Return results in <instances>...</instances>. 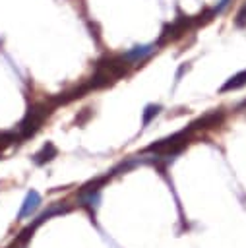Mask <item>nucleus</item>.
<instances>
[{
  "label": "nucleus",
  "mask_w": 246,
  "mask_h": 248,
  "mask_svg": "<svg viewBox=\"0 0 246 248\" xmlns=\"http://www.w3.org/2000/svg\"><path fill=\"white\" fill-rule=\"evenodd\" d=\"M244 105H246V101H244Z\"/></svg>",
  "instance_id": "13"
},
{
  "label": "nucleus",
  "mask_w": 246,
  "mask_h": 248,
  "mask_svg": "<svg viewBox=\"0 0 246 248\" xmlns=\"http://www.w3.org/2000/svg\"><path fill=\"white\" fill-rule=\"evenodd\" d=\"M56 147L52 145V143H46L41 151H37L35 153V157H33V161H35V165H45L46 161H52L54 157H56Z\"/></svg>",
  "instance_id": "7"
},
{
  "label": "nucleus",
  "mask_w": 246,
  "mask_h": 248,
  "mask_svg": "<svg viewBox=\"0 0 246 248\" xmlns=\"http://www.w3.org/2000/svg\"><path fill=\"white\" fill-rule=\"evenodd\" d=\"M19 141H21V138H19L17 132H0V151L4 147H10L14 143H19Z\"/></svg>",
  "instance_id": "8"
},
{
  "label": "nucleus",
  "mask_w": 246,
  "mask_h": 248,
  "mask_svg": "<svg viewBox=\"0 0 246 248\" xmlns=\"http://www.w3.org/2000/svg\"><path fill=\"white\" fill-rule=\"evenodd\" d=\"M229 2H231V0H221V2H219V6H215V10H213V12H215V14L223 12V10L227 8V4H229Z\"/></svg>",
  "instance_id": "11"
},
{
  "label": "nucleus",
  "mask_w": 246,
  "mask_h": 248,
  "mask_svg": "<svg viewBox=\"0 0 246 248\" xmlns=\"http://www.w3.org/2000/svg\"><path fill=\"white\" fill-rule=\"evenodd\" d=\"M159 112H161V107H159V105H147V107L143 108V126H147Z\"/></svg>",
  "instance_id": "9"
},
{
  "label": "nucleus",
  "mask_w": 246,
  "mask_h": 248,
  "mask_svg": "<svg viewBox=\"0 0 246 248\" xmlns=\"http://www.w3.org/2000/svg\"><path fill=\"white\" fill-rule=\"evenodd\" d=\"M12 248H17V246H12Z\"/></svg>",
  "instance_id": "12"
},
{
  "label": "nucleus",
  "mask_w": 246,
  "mask_h": 248,
  "mask_svg": "<svg viewBox=\"0 0 246 248\" xmlns=\"http://www.w3.org/2000/svg\"><path fill=\"white\" fill-rule=\"evenodd\" d=\"M48 107H45V105H35V107H31L29 110H27V114L23 116V120L19 122V126H17V134H19V138L21 140H27V138H31L41 126H43V122H45V118L48 116Z\"/></svg>",
  "instance_id": "1"
},
{
  "label": "nucleus",
  "mask_w": 246,
  "mask_h": 248,
  "mask_svg": "<svg viewBox=\"0 0 246 248\" xmlns=\"http://www.w3.org/2000/svg\"><path fill=\"white\" fill-rule=\"evenodd\" d=\"M68 209H70V207H68V205H62V203H56V205L48 207V209H46L45 213H41V215H39V217H37V219L27 227V229H23V231H21V234H19V242H25V240L31 236V232H33L39 225H43L46 219H50L52 215H58V213H66Z\"/></svg>",
  "instance_id": "2"
},
{
  "label": "nucleus",
  "mask_w": 246,
  "mask_h": 248,
  "mask_svg": "<svg viewBox=\"0 0 246 248\" xmlns=\"http://www.w3.org/2000/svg\"><path fill=\"white\" fill-rule=\"evenodd\" d=\"M39 205H41V196H39V192L29 190L27 196H25V200H23V203H21V209H19V213H17V219L31 217V213H35Z\"/></svg>",
  "instance_id": "4"
},
{
  "label": "nucleus",
  "mask_w": 246,
  "mask_h": 248,
  "mask_svg": "<svg viewBox=\"0 0 246 248\" xmlns=\"http://www.w3.org/2000/svg\"><path fill=\"white\" fill-rule=\"evenodd\" d=\"M157 50V43H149V45H136L134 48H130L126 54H122V58L128 64H138L143 62L145 58H149L153 52Z\"/></svg>",
  "instance_id": "3"
},
{
  "label": "nucleus",
  "mask_w": 246,
  "mask_h": 248,
  "mask_svg": "<svg viewBox=\"0 0 246 248\" xmlns=\"http://www.w3.org/2000/svg\"><path fill=\"white\" fill-rule=\"evenodd\" d=\"M234 25H236V27H246V2H244V4L240 6V10L236 12Z\"/></svg>",
  "instance_id": "10"
},
{
  "label": "nucleus",
  "mask_w": 246,
  "mask_h": 248,
  "mask_svg": "<svg viewBox=\"0 0 246 248\" xmlns=\"http://www.w3.org/2000/svg\"><path fill=\"white\" fill-rule=\"evenodd\" d=\"M221 120H223V112L221 110H215V112H209V114L201 116L200 120H196L190 128L192 130H196V128H213V126L221 124Z\"/></svg>",
  "instance_id": "5"
},
{
  "label": "nucleus",
  "mask_w": 246,
  "mask_h": 248,
  "mask_svg": "<svg viewBox=\"0 0 246 248\" xmlns=\"http://www.w3.org/2000/svg\"><path fill=\"white\" fill-rule=\"evenodd\" d=\"M246 85V70H240L238 74L231 76L223 85H221V93H227V91H234V89H240Z\"/></svg>",
  "instance_id": "6"
}]
</instances>
